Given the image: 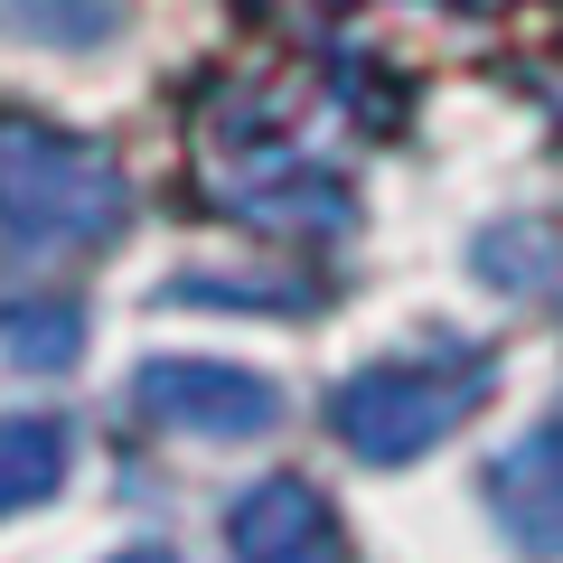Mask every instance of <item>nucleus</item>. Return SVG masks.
<instances>
[{
	"label": "nucleus",
	"mask_w": 563,
	"mask_h": 563,
	"mask_svg": "<svg viewBox=\"0 0 563 563\" xmlns=\"http://www.w3.org/2000/svg\"><path fill=\"white\" fill-rule=\"evenodd\" d=\"M235 217H254V225H310V235H329V225H347V188L329 179V169H273L263 188H235Z\"/></svg>",
	"instance_id": "6e6552de"
},
{
	"label": "nucleus",
	"mask_w": 563,
	"mask_h": 563,
	"mask_svg": "<svg viewBox=\"0 0 563 563\" xmlns=\"http://www.w3.org/2000/svg\"><path fill=\"white\" fill-rule=\"evenodd\" d=\"M225 544L235 563H347V536L310 479H254L225 507Z\"/></svg>",
	"instance_id": "20e7f679"
},
{
	"label": "nucleus",
	"mask_w": 563,
	"mask_h": 563,
	"mask_svg": "<svg viewBox=\"0 0 563 563\" xmlns=\"http://www.w3.org/2000/svg\"><path fill=\"white\" fill-rule=\"evenodd\" d=\"M488 507L536 563H563V413L488 461Z\"/></svg>",
	"instance_id": "39448f33"
},
{
	"label": "nucleus",
	"mask_w": 563,
	"mask_h": 563,
	"mask_svg": "<svg viewBox=\"0 0 563 563\" xmlns=\"http://www.w3.org/2000/svg\"><path fill=\"white\" fill-rule=\"evenodd\" d=\"M57 479H66V422L57 413H10L0 422V517L57 498Z\"/></svg>",
	"instance_id": "0eeeda50"
},
{
	"label": "nucleus",
	"mask_w": 563,
	"mask_h": 563,
	"mask_svg": "<svg viewBox=\"0 0 563 563\" xmlns=\"http://www.w3.org/2000/svg\"><path fill=\"white\" fill-rule=\"evenodd\" d=\"M479 395H488V347L442 339V347H413V357L357 366V376L329 395V432H339L357 461L404 470V461H422V451L442 442V432H461Z\"/></svg>",
	"instance_id": "f257e3e1"
},
{
	"label": "nucleus",
	"mask_w": 563,
	"mask_h": 563,
	"mask_svg": "<svg viewBox=\"0 0 563 563\" xmlns=\"http://www.w3.org/2000/svg\"><path fill=\"white\" fill-rule=\"evenodd\" d=\"M132 395L151 422L198 432V442H254V432L282 422V385L254 376V366H217V357H151Z\"/></svg>",
	"instance_id": "7ed1b4c3"
},
{
	"label": "nucleus",
	"mask_w": 563,
	"mask_h": 563,
	"mask_svg": "<svg viewBox=\"0 0 563 563\" xmlns=\"http://www.w3.org/2000/svg\"><path fill=\"white\" fill-rule=\"evenodd\" d=\"M132 217L113 151L57 132V122L0 113V235L20 244H103Z\"/></svg>",
	"instance_id": "f03ea898"
},
{
	"label": "nucleus",
	"mask_w": 563,
	"mask_h": 563,
	"mask_svg": "<svg viewBox=\"0 0 563 563\" xmlns=\"http://www.w3.org/2000/svg\"><path fill=\"white\" fill-rule=\"evenodd\" d=\"M10 38H47V47H95L113 38V0H0Z\"/></svg>",
	"instance_id": "1a4fd4ad"
},
{
	"label": "nucleus",
	"mask_w": 563,
	"mask_h": 563,
	"mask_svg": "<svg viewBox=\"0 0 563 563\" xmlns=\"http://www.w3.org/2000/svg\"><path fill=\"white\" fill-rule=\"evenodd\" d=\"M85 357V301L38 291V301H0V366H29V376H57Z\"/></svg>",
	"instance_id": "423d86ee"
},
{
	"label": "nucleus",
	"mask_w": 563,
	"mask_h": 563,
	"mask_svg": "<svg viewBox=\"0 0 563 563\" xmlns=\"http://www.w3.org/2000/svg\"><path fill=\"white\" fill-rule=\"evenodd\" d=\"M113 563H179V554H161V544H132V554H113Z\"/></svg>",
	"instance_id": "9d476101"
}]
</instances>
